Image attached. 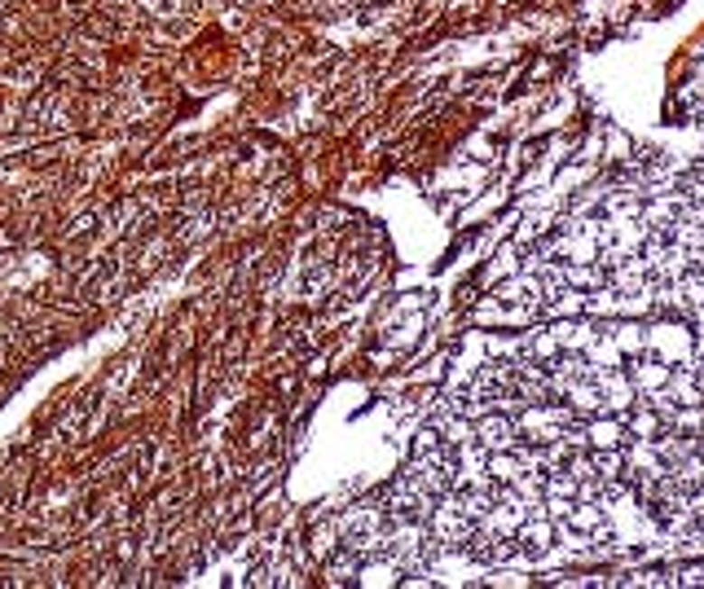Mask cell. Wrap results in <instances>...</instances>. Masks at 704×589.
I'll use <instances>...</instances> for the list:
<instances>
[{"instance_id":"5b68a950","label":"cell","mask_w":704,"mask_h":589,"mask_svg":"<svg viewBox=\"0 0 704 589\" xmlns=\"http://www.w3.org/2000/svg\"><path fill=\"white\" fill-rule=\"evenodd\" d=\"M586 440H590V449H621L625 440H630V431H625V418L621 414H590L586 418Z\"/></svg>"},{"instance_id":"6da1fadb","label":"cell","mask_w":704,"mask_h":589,"mask_svg":"<svg viewBox=\"0 0 704 589\" xmlns=\"http://www.w3.org/2000/svg\"><path fill=\"white\" fill-rule=\"evenodd\" d=\"M647 357L665 365H696V330L682 322H647Z\"/></svg>"},{"instance_id":"8fae6325","label":"cell","mask_w":704,"mask_h":589,"mask_svg":"<svg viewBox=\"0 0 704 589\" xmlns=\"http://www.w3.org/2000/svg\"><path fill=\"white\" fill-rule=\"evenodd\" d=\"M696 383H700V396H704V360H696Z\"/></svg>"},{"instance_id":"7a4b0ae2","label":"cell","mask_w":704,"mask_h":589,"mask_svg":"<svg viewBox=\"0 0 704 589\" xmlns=\"http://www.w3.org/2000/svg\"><path fill=\"white\" fill-rule=\"evenodd\" d=\"M670 369L673 365H665V360H656V357H634V360H625V374H630V383H634V392H638V400H652L656 392H665V383H670Z\"/></svg>"},{"instance_id":"8992f818","label":"cell","mask_w":704,"mask_h":589,"mask_svg":"<svg viewBox=\"0 0 704 589\" xmlns=\"http://www.w3.org/2000/svg\"><path fill=\"white\" fill-rule=\"evenodd\" d=\"M625 431H630V440H656L661 431H665V418H661V409L652 405V400H634L625 414Z\"/></svg>"},{"instance_id":"3957f363","label":"cell","mask_w":704,"mask_h":589,"mask_svg":"<svg viewBox=\"0 0 704 589\" xmlns=\"http://www.w3.org/2000/svg\"><path fill=\"white\" fill-rule=\"evenodd\" d=\"M621 462H625V475H630L634 484L665 471V462L656 453V440H625V444H621Z\"/></svg>"},{"instance_id":"52a82bcc","label":"cell","mask_w":704,"mask_h":589,"mask_svg":"<svg viewBox=\"0 0 704 589\" xmlns=\"http://www.w3.org/2000/svg\"><path fill=\"white\" fill-rule=\"evenodd\" d=\"M607 334L616 339V348H621V357L634 360L647 352V322H634V317H625V322H607Z\"/></svg>"},{"instance_id":"9c48e42d","label":"cell","mask_w":704,"mask_h":589,"mask_svg":"<svg viewBox=\"0 0 704 589\" xmlns=\"http://www.w3.org/2000/svg\"><path fill=\"white\" fill-rule=\"evenodd\" d=\"M673 567V585H704V558H682L670 563Z\"/></svg>"},{"instance_id":"ba28073f","label":"cell","mask_w":704,"mask_h":589,"mask_svg":"<svg viewBox=\"0 0 704 589\" xmlns=\"http://www.w3.org/2000/svg\"><path fill=\"white\" fill-rule=\"evenodd\" d=\"M665 471H670V475H673V480H678V484H682L687 492L704 489V458H700V453H687V458L670 462Z\"/></svg>"},{"instance_id":"30bf717a","label":"cell","mask_w":704,"mask_h":589,"mask_svg":"<svg viewBox=\"0 0 704 589\" xmlns=\"http://www.w3.org/2000/svg\"><path fill=\"white\" fill-rule=\"evenodd\" d=\"M691 317V330H696V360H704V304L687 313Z\"/></svg>"},{"instance_id":"277c9868","label":"cell","mask_w":704,"mask_h":589,"mask_svg":"<svg viewBox=\"0 0 704 589\" xmlns=\"http://www.w3.org/2000/svg\"><path fill=\"white\" fill-rule=\"evenodd\" d=\"M595 383H599L604 405L612 409V414H625V409L638 400L634 383H630V374H625V365H616V369H595Z\"/></svg>"}]
</instances>
